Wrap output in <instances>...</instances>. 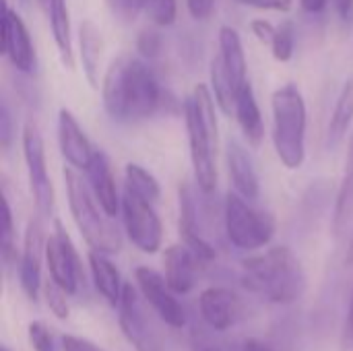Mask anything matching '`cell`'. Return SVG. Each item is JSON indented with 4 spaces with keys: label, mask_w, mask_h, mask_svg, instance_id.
Wrapping results in <instances>:
<instances>
[{
    "label": "cell",
    "mask_w": 353,
    "mask_h": 351,
    "mask_svg": "<svg viewBox=\"0 0 353 351\" xmlns=\"http://www.w3.org/2000/svg\"><path fill=\"white\" fill-rule=\"evenodd\" d=\"M101 97L114 120H143L157 112L161 87L145 62L122 56L110 64L101 83Z\"/></svg>",
    "instance_id": "obj_1"
},
{
    "label": "cell",
    "mask_w": 353,
    "mask_h": 351,
    "mask_svg": "<svg viewBox=\"0 0 353 351\" xmlns=\"http://www.w3.org/2000/svg\"><path fill=\"white\" fill-rule=\"evenodd\" d=\"M242 271L244 288L273 304H294L306 290L302 263L288 246H275L246 259Z\"/></svg>",
    "instance_id": "obj_2"
},
{
    "label": "cell",
    "mask_w": 353,
    "mask_h": 351,
    "mask_svg": "<svg viewBox=\"0 0 353 351\" xmlns=\"http://www.w3.org/2000/svg\"><path fill=\"white\" fill-rule=\"evenodd\" d=\"M186 130L190 143V159L199 190L211 194L217 186V116L213 95L207 85H196L184 103Z\"/></svg>",
    "instance_id": "obj_3"
},
{
    "label": "cell",
    "mask_w": 353,
    "mask_h": 351,
    "mask_svg": "<svg viewBox=\"0 0 353 351\" xmlns=\"http://www.w3.org/2000/svg\"><path fill=\"white\" fill-rule=\"evenodd\" d=\"M273 145L288 170H300L306 159V101L296 85H283L271 95Z\"/></svg>",
    "instance_id": "obj_4"
},
{
    "label": "cell",
    "mask_w": 353,
    "mask_h": 351,
    "mask_svg": "<svg viewBox=\"0 0 353 351\" xmlns=\"http://www.w3.org/2000/svg\"><path fill=\"white\" fill-rule=\"evenodd\" d=\"M74 170L77 168H64V182H66L70 213L81 236L91 246V250L105 252V254L120 252L122 236H120L118 225L101 209L91 188Z\"/></svg>",
    "instance_id": "obj_5"
},
{
    "label": "cell",
    "mask_w": 353,
    "mask_h": 351,
    "mask_svg": "<svg viewBox=\"0 0 353 351\" xmlns=\"http://www.w3.org/2000/svg\"><path fill=\"white\" fill-rule=\"evenodd\" d=\"M225 234L230 242L240 250H259L267 246L275 236L273 215L254 209L238 192L225 197Z\"/></svg>",
    "instance_id": "obj_6"
},
{
    "label": "cell",
    "mask_w": 353,
    "mask_h": 351,
    "mask_svg": "<svg viewBox=\"0 0 353 351\" xmlns=\"http://www.w3.org/2000/svg\"><path fill=\"white\" fill-rule=\"evenodd\" d=\"M147 306L149 304L143 298L141 290L132 288L130 283H124L122 298L118 304L120 331L137 351H165L161 329L155 325V319Z\"/></svg>",
    "instance_id": "obj_7"
},
{
    "label": "cell",
    "mask_w": 353,
    "mask_h": 351,
    "mask_svg": "<svg viewBox=\"0 0 353 351\" xmlns=\"http://www.w3.org/2000/svg\"><path fill=\"white\" fill-rule=\"evenodd\" d=\"M120 211L130 242L147 254L157 252L163 242V225L153 209V203L145 201L130 188H124Z\"/></svg>",
    "instance_id": "obj_8"
},
{
    "label": "cell",
    "mask_w": 353,
    "mask_h": 351,
    "mask_svg": "<svg viewBox=\"0 0 353 351\" xmlns=\"http://www.w3.org/2000/svg\"><path fill=\"white\" fill-rule=\"evenodd\" d=\"M23 157H25L29 186H31L35 205L41 215H50L54 209V186L48 176L43 139L39 134V128L31 122L25 124L23 128Z\"/></svg>",
    "instance_id": "obj_9"
},
{
    "label": "cell",
    "mask_w": 353,
    "mask_h": 351,
    "mask_svg": "<svg viewBox=\"0 0 353 351\" xmlns=\"http://www.w3.org/2000/svg\"><path fill=\"white\" fill-rule=\"evenodd\" d=\"M46 261L50 269V277L66 292L74 294L81 281V259L77 254V248L66 234L64 225L56 219L54 221V234L46 240Z\"/></svg>",
    "instance_id": "obj_10"
},
{
    "label": "cell",
    "mask_w": 353,
    "mask_h": 351,
    "mask_svg": "<svg viewBox=\"0 0 353 351\" xmlns=\"http://www.w3.org/2000/svg\"><path fill=\"white\" fill-rule=\"evenodd\" d=\"M137 288L141 290L143 298L151 306V310L172 329H182L186 325V312L182 304L176 300V294L168 285L165 277L149 267H139L134 271Z\"/></svg>",
    "instance_id": "obj_11"
},
{
    "label": "cell",
    "mask_w": 353,
    "mask_h": 351,
    "mask_svg": "<svg viewBox=\"0 0 353 351\" xmlns=\"http://www.w3.org/2000/svg\"><path fill=\"white\" fill-rule=\"evenodd\" d=\"M2 52L19 72H31L35 66V48L23 19L2 2Z\"/></svg>",
    "instance_id": "obj_12"
},
{
    "label": "cell",
    "mask_w": 353,
    "mask_h": 351,
    "mask_svg": "<svg viewBox=\"0 0 353 351\" xmlns=\"http://www.w3.org/2000/svg\"><path fill=\"white\" fill-rule=\"evenodd\" d=\"M46 252V238L41 219L33 217L27 223L25 240H23V252L19 263V281L27 298L37 300V292L41 285V257Z\"/></svg>",
    "instance_id": "obj_13"
},
{
    "label": "cell",
    "mask_w": 353,
    "mask_h": 351,
    "mask_svg": "<svg viewBox=\"0 0 353 351\" xmlns=\"http://www.w3.org/2000/svg\"><path fill=\"white\" fill-rule=\"evenodd\" d=\"M58 145L64 159L77 170H87L97 151L87 139L81 124L77 122V118L72 116V112L66 108L58 112Z\"/></svg>",
    "instance_id": "obj_14"
},
{
    "label": "cell",
    "mask_w": 353,
    "mask_h": 351,
    "mask_svg": "<svg viewBox=\"0 0 353 351\" xmlns=\"http://www.w3.org/2000/svg\"><path fill=\"white\" fill-rule=\"evenodd\" d=\"M199 310L213 331H228L236 325L242 312V302L228 288H209L199 298Z\"/></svg>",
    "instance_id": "obj_15"
},
{
    "label": "cell",
    "mask_w": 353,
    "mask_h": 351,
    "mask_svg": "<svg viewBox=\"0 0 353 351\" xmlns=\"http://www.w3.org/2000/svg\"><path fill=\"white\" fill-rule=\"evenodd\" d=\"M180 236L201 263H211L215 259V248L201 236L196 201L188 184L180 186Z\"/></svg>",
    "instance_id": "obj_16"
},
{
    "label": "cell",
    "mask_w": 353,
    "mask_h": 351,
    "mask_svg": "<svg viewBox=\"0 0 353 351\" xmlns=\"http://www.w3.org/2000/svg\"><path fill=\"white\" fill-rule=\"evenodd\" d=\"M85 174H87L89 188H91L93 197L97 199V203L101 205V209L110 217H116V213L120 211L122 199H118V188H116V180H114V174L110 168V159L105 157L103 151H99V149L95 151Z\"/></svg>",
    "instance_id": "obj_17"
},
{
    "label": "cell",
    "mask_w": 353,
    "mask_h": 351,
    "mask_svg": "<svg viewBox=\"0 0 353 351\" xmlns=\"http://www.w3.org/2000/svg\"><path fill=\"white\" fill-rule=\"evenodd\" d=\"M196 254L186 244H174L163 254V271L165 281L174 294L184 296L196 283Z\"/></svg>",
    "instance_id": "obj_18"
},
{
    "label": "cell",
    "mask_w": 353,
    "mask_h": 351,
    "mask_svg": "<svg viewBox=\"0 0 353 351\" xmlns=\"http://www.w3.org/2000/svg\"><path fill=\"white\" fill-rule=\"evenodd\" d=\"M228 172L230 180L238 194H242L246 201H256L261 192V182L254 170V163L246 149L238 141L228 143Z\"/></svg>",
    "instance_id": "obj_19"
},
{
    "label": "cell",
    "mask_w": 353,
    "mask_h": 351,
    "mask_svg": "<svg viewBox=\"0 0 353 351\" xmlns=\"http://www.w3.org/2000/svg\"><path fill=\"white\" fill-rule=\"evenodd\" d=\"M234 114H236V120H238L240 130H242L244 139L248 141V145L259 149L265 139V122H263V114H261V108L256 103L254 89L250 83H246L238 91Z\"/></svg>",
    "instance_id": "obj_20"
},
{
    "label": "cell",
    "mask_w": 353,
    "mask_h": 351,
    "mask_svg": "<svg viewBox=\"0 0 353 351\" xmlns=\"http://www.w3.org/2000/svg\"><path fill=\"white\" fill-rule=\"evenodd\" d=\"M219 60L223 64V70L228 79L232 81L234 89L240 91L248 79H246V56L242 48V39L234 27H221L219 29Z\"/></svg>",
    "instance_id": "obj_21"
},
{
    "label": "cell",
    "mask_w": 353,
    "mask_h": 351,
    "mask_svg": "<svg viewBox=\"0 0 353 351\" xmlns=\"http://www.w3.org/2000/svg\"><path fill=\"white\" fill-rule=\"evenodd\" d=\"M89 269H91V277H93V285L99 292V296L114 308H118L120 298H122V290L124 283L120 279V271L116 269V265L105 257V252H97L91 250L89 252Z\"/></svg>",
    "instance_id": "obj_22"
},
{
    "label": "cell",
    "mask_w": 353,
    "mask_h": 351,
    "mask_svg": "<svg viewBox=\"0 0 353 351\" xmlns=\"http://www.w3.org/2000/svg\"><path fill=\"white\" fill-rule=\"evenodd\" d=\"M81 64L83 72L93 89L99 87V64H101V52H103V37L101 31L93 21H83L81 23Z\"/></svg>",
    "instance_id": "obj_23"
},
{
    "label": "cell",
    "mask_w": 353,
    "mask_h": 351,
    "mask_svg": "<svg viewBox=\"0 0 353 351\" xmlns=\"http://www.w3.org/2000/svg\"><path fill=\"white\" fill-rule=\"evenodd\" d=\"M48 21L52 27V35L60 54L62 64L72 70L74 68V56H72V39H70V17H68V6L66 0H52L48 8Z\"/></svg>",
    "instance_id": "obj_24"
},
{
    "label": "cell",
    "mask_w": 353,
    "mask_h": 351,
    "mask_svg": "<svg viewBox=\"0 0 353 351\" xmlns=\"http://www.w3.org/2000/svg\"><path fill=\"white\" fill-rule=\"evenodd\" d=\"M353 223V132L347 145V159H345V178L341 182L337 205H335V217H333V232L337 238H341L347 228Z\"/></svg>",
    "instance_id": "obj_25"
},
{
    "label": "cell",
    "mask_w": 353,
    "mask_h": 351,
    "mask_svg": "<svg viewBox=\"0 0 353 351\" xmlns=\"http://www.w3.org/2000/svg\"><path fill=\"white\" fill-rule=\"evenodd\" d=\"M353 122V77L345 81L337 103H335V112L331 116V124H329V141L333 145H337L350 130Z\"/></svg>",
    "instance_id": "obj_26"
},
{
    "label": "cell",
    "mask_w": 353,
    "mask_h": 351,
    "mask_svg": "<svg viewBox=\"0 0 353 351\" xmlns=\"http://www.w3.org/2000/svg\"><path fill=\"white\" fill-rule=\"evenodd\" d=\"M211 87H213V95L219 103V108L223 110V114H232L236 110V97H238V91L234 89L232 81L228 79L225 70H223V64L219 60V56H215L211 60Z\"/></svg>",
    "instance_id": "obj_27"
},
{
    "label": "cell",
    "mask_w": 353,
    "mask_h": 351,
    "mask_svg": "<svg viewBox=\"0 0 353 351\" xmlns=\"http://www.w3.org/2000/svg\"><path fill=\"white\" fill-rule=\"evenodd\" d=\"M126 188H130L132 192H137L139 197H143L149 203H155L161 197L157 178L139 163L126 166Z\"/></svg>",
    "instance_id": "obj_28"
},
{
    "label": "cell",
    "mask_w": 353,
    "mask_h": 351,
    "mask_svg": "<svg viewBox=\"0 0 353 351\" xmlns=\"http://www.w3.org/2000/svg\"><path fill=\"white\" fill-rule=\"evenodd\" d=\"M294 50H296V29H294L292 21H285L275 31V37L271 41V52H273L275 60L288 62V60H292Z\"/></svg>",
    "instance_id": "obj_29"
},
{
    "label": "cell",
    "mask_w": 353,
    "mask_h": 351,
    "mask_svg": "<svg viewBox=\"0 0 353 351\" xmlns=\"http://www.w3.org/2000/svg\"><path fill=\"white\" fill-rule=\"evenodd\" d=\"M0 254L2 263L8 269L12 261L17 259V248H14V225H12V211L8 205V199L4 197L2 201V236H0Z\"/></svg>",
    "instance_id": "obj_30"
},
{
    "label": "cell",
    "mask_w": 353,
    "mask_h": 351,
    "mask_svg": "<svg viewBox=\"0 0 353 351\" xmlns=\"http://www.w3.org/2000/svg\"><path fill=\"white\" fill-rule=\"evenodd\" d=\"M145 14L149 21L157 27H168L176 21L178 14V2L176 0H147Z\"/></svg>",
    "instance_id": "obj_31"
},
{
    "label": "cell",
    "mask_w": 353,
    "mask_h": 351,
    "mask_svg": "<svg viewBox=\"0 0 353 351\" xmlns=\"http://www.w3.org/2000/svg\"><path fill=\"white\" fill-rule=\"evenodd\" d=\"M43 298L48 302V308L52 310V314L60 321L68 319V304H66V292L50 277L43 283Z\"/></svg>",
    "instance_id": "obj_32"
},
{
    "label": "cell",
    "mask_w": 353,
    "mask_h": 351,
    "mask_svg": "<svg viewBox=\"0 0 353 351\" xmlns=\"http://www.w3.org/2000/svg\"><path fill=\"white\" fill-rule=\"evenodd\" d=\"M105 4L116 19L130 23L139 17L141 10H145L147 0H105Z\"/></svg>",
    "instance_id": "obj_33"
},
{
    "label": "cell",
    "mask_w": 353,
    "mask_h": 351,
    "mask_svg": "<svg viewBox=\"0 0 353 351\" xmlns=\"http://www.w3.org/2000/svg\"><path fill=\"white\" fill-rule=\"evenodd\" d=\"M27 333H29V343H31L33 351H56L54 350V337L43 323H39V321L29 323Z\"/></svg>",
    "instance_id": "obj_34"
},
{
    "label": "cell",
    "mask_w": 353,
    "mask_h": 351,
    "mask_svg": "<svg viewBox=\"0 0 353 351\" xmlns=\"http://www.w3.org/2000/svg\"><path fill=\"white\" fill-rule=\"evenodd\" d=\"M137 50L143 54V56H149V58H155L161 50V37L157 31L153 29H145L139 33V39H137Z\"/></svg>",
    "instance_id": "obj_35"
},
{
    "label": "cell",
    "mask_w": 353,
    "mask_h": 351,
    "mask_svg": "<svg viewBox=\"0 0 353 351\" xmlns=\"http://www.w3.org/2000/svg\"><path fill=\"white\" fill-rule=\"evenodd\" d=\"M339 351H353V290L350 308H347V317H345V323H343V329H341Z\"/></svg>",
    "instance_id": "obj_36"
},
{
    "label": "cell",
    "mask_w": 353,
    "mask_h": 351,
    "mask_svg": "<svg viewBox=\"0 0 353 351\" xmlns=\"http://www.w3.org/2000/svg\"><path fill=\"white\" fill-rule=\"evenodd\" d=\"M238 2L246 6H254L263 10H279V12H288L294 6V0H238Z\"/></svg>",
    "instance_id": "obj_37"
},
{
    "label": "cell",
    "mask_w": 353,
    "mask_h": 351,
    "mask_svg": "<svg viewBox=\"0 0 353 351\" xmlns=\"http://www.w3.org/2000/svg\"><path fill=\"white\" fill-rule=\"evenodd\" d=\"M250 29H252V33L256 35V39L263 41V43H267V46H271V41H273V37H275V31H277V27H275L273 23L265 21V19L252 21Z\"/></svg>",
    "instance_id": "obj_38"
},
{
    "label": "cell",
    "mask_w": 353,
    "mask_h": 351,
    "mask_svg": "<svg viewBox=\"0 0 353 351\" xmlns=\"http://www.w3.org/2000/svg\"><path fill=\"white\" fill-rule=\"evenodd\" d=\"M12 141V120H10V112L6 108V103H2L0 108V145L2 149H8Z\"/></svg>",
    "instance_id": "obj_39"
},
{
    "label": "cell",
    "mask_w": 353,
    "mask_h": 351,
    "mask_svg": "<svg viewBox=\"0 0 353 351\" xmlns=\"http://www.w3.org/2000/svg\"><path fill=\"white\" fill-rule=\"evenodd\" d=\"M62 350L64 351H103L97 348L95 343H91L89 339L77 337V335H64L62 337Z\"/></svg>",
    "instance_id": "obj_40"
},
{
    "label": "cell",
    "mask_w": 353,
    "mask_h": 351,
    "mask_svg": "<svg viewBox=\"0 0 353 351\" xmlns=\"http://www.w3.org/2000/svg\"><path fill=\"white\" fill-rule=\"evenodd\" d=\"M186 6H188V12L203 21V19H209L213 8H215V0H186Z\"/></svg>",
    "instance_id": "obj_41"
},
{
    "label": "cell",
    "mask_w": 353,
    "mask_h": 351,
    "mask_svg": "<svg viewBox=\"0 0 353 351\" xmlns=\"http://www.w3.org/2000/svg\"><path fill=\"white\" fill-rule=\"evenodd\" d=\"M337 14L343 19V21H350L353 17V0H331Z\"/></svg>",
    "instance_id": "obj_42"
},
{
    "label": "cell",
    "mask_w": 353,
    "mask_h": 351,
    "mask_svg": "<svg viewBox=\"0 0 353 351\" xmlns=\"http://www.w3.org/2000/svg\"><path fill=\"white\" fill-rule=\"evenodd\" d=\"M298 2L306 12H323L329 0H298Z\"/></svg>",
    "instance_id": "obj_43"
},
{
    "label": "cell",
    "mask_w": 353,
    "mask_h": 351,
    "mask_svg": "<svg viewBox=\"0 0 353 351\" xmlns=\"http://www.w3.org/2000/svg\"><path fill=\"white\" fill-rule=\"evenodd\" d=\"M244 351H273L267 343H263V341H259V339H248L246 343H244Z\"/></svg>",
    "instance_id": "obj_44"
},
{
    "label": "cell",
    "mask_w": 353,
    "mask_h": 351,
    "mask_svg": "<svg viewBox=\"0 0 353 351\" xmlns=\"http://www.w3.org/2000/svg\"><path fill=\"white\" fill-rule=\"evenodd\" d=\"M345 265H353V236L352 240H350V246H347V254H345Z\"/></svg>",
    "instance_id": "obj_45"
},
{
    "label": "cell",
    "mask_w": 353,
    "mask_h": 351,
    "mask_svg": "<svg viewBox=\"0 0 353 351\" xmlns=\"http://www.w3.org/2000/svg\"><path fill=\"white\" fill-rule=\"evenodd\" d=\"M37 2H39V6L43 8V12H48V8H50L52 0H37Z\"/></svg>",
    "instance_id": "obj_46"
},
{
    "label": "cell",
    "mask_w": 353,
    "mask_h": 351,
    "mask_svg": "<svg viewBox=\"0 0 353 351\" xmlns=\"http://www.w3.org/2000/svg\"><path fill=\"white\" fill-rule=\"evenodd\" d=\"M201 351H217L215 348H201Z\"/></svg>",
    "instance_id": "obj_47"
},
{
    "label": "cell",
    "mask_w": 353,
    "mask_h": 351,
    "mask_svg": "<svg viewBox=\"0 0 353 351\" xmlns=\"http://www.w3.org/2000/svg\"><path fill=\"white\" fill-rule=\"evenodd\" d=\"M2 351H10V350H8V348H6V345H4V348H2Z\"/></svg>",
    "instance_id": "obj_48"
}]
</instances>
